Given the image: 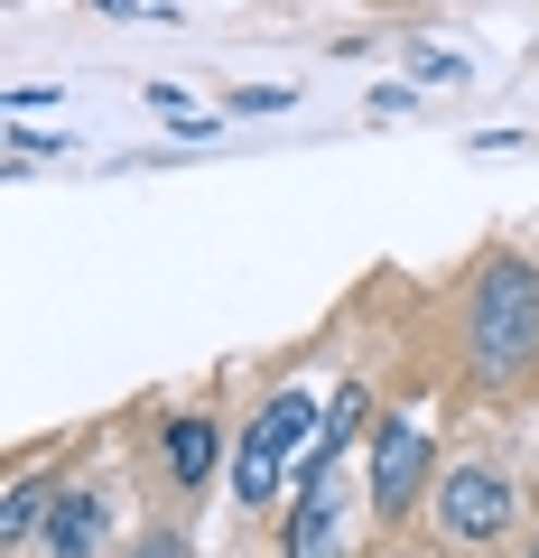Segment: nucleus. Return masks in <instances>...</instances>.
Masks as SVG:
<instances>
[{"label":"nucleus","mask_w":539,"mask_h":558,"mask_svg":"<svg viewBox=\"0 0 539 558\" xmlns=\"http://www.w3.org/2000/svg\"><path fill=\"white\" fill-rule=\"evenodd\" d=\"M465 354H475V381H493V391H512V381L539 373V270L530 260H493L475 279Z\"/></svg>","instance_id":"obj_1"},{"label":"nucleus","mask_w":539,"mask_h":558,"mask_svg":"<svg viewBox=\"0 0 539 558\" xmlns=\"http://www.w3.org/2000/svg\"><path fill=\"white\" fill-rule=\"evenodd\" d=\"M317 428H326V418L307 410L298 391L260 400V418L242 428V457H233V494H242V502H280L289 465H307V447H317Z\"/></svg>","instance_id":"obj_2"},{"label":"nucleus","mask_w":539,"mask_h":558,"mask_svg":"<svg viewBox=\"0 0 539 558\" xmlns=\"http://www.w3.org/2000/svg\"><path fill=\"white\" fill-rule=\"evenodd\" d=\"M438 521H446V539L483 549V539L512 531V484H502L493 465H456V475L438 484Z\"/></svg>","instance_id":"obj_3"},{"label":"nucleus","mask_w":539,"mask_h":558,"mask_svg":"<svg viewBox=\"0 0 539 558\" xmlns=\"http://www.w3.org/2000/svg\"><path fill=\"white\" fill-rule=\"evenodd\" d=\"M419 484H428V428H419V418H391L381 447H372V502H381V512H409Z\"/></svg>","instance_id":"obj_4"},{"label":"nucleus","mask_w":539,"mask_h":558,"mask_svg":"<svg viewBox=\"0 0 539 558\" xmlns=\"http://www.w3.org/2000/svg\"><path fill=\"white\" fill-rule=\"evenodd\" d=\"M289 558H344V484L317 475L289 512Z\"/></svg>","instance_id":"obj_5"},{"label":"nucleus","mask_w":539,"mask_h":558,"mask_svg":"<svg viewBox=\"0 0 539 558\" xmlns=\"http://www.w3.org/2000/svg\"><path fill=\"white\" fill-rule=\"evenodd\" d=\"M102 539H112V502H102V494H57V512H47V549H57V558H102Z\"/></svg>","instance_id":"obj_6"},{"label":"nucleus","mask_w":539,"mask_h":558,"mask_svg":"<svg viewBox=\"0 0 539 558\" xmlns=\"http://www.w3.org/2000/svg\"><path fill=\"white\" fill-rule=\"evenodd\" d=\"M354 428H363V381H354V391H335V410H326L317 447H307V484H317V475H335V457L354 447Z\"/></svg>","instance_id":"obj_7"},{"label":"nucleus","mask_w":539,"mask_h":558,"mask_svg":"<svg viewBox=\"0 0 539 558\" xmlns=\"http://www.w3.org/2000/svg\"><path fill=\"white\" fill-rule=\"evenodd\" d=\"M168 465H177V484H205L215 475V428L205 418H168Z\"/></svg>","instance_id":"obj_8"},{"label":"nucleus","mask_w":539,"mask_h":558,"mask_svg":"<svg viewBox=\"0 0 539 558\" xmlns=\"http://www.w3.org/2000/svg\"><path fill=\"white\" fill-rule=\"evenodd\" d=\"M47 512H57V494H47V484H20V494H10V512H0V539L47 531Z\"/></svg>","instance_id":"obj_9"},{"label":"nucleus","mask_w":539,"mask_h":558,"mask_svg":"<svg viewBox=\"0 0 539 558\" xmlns=\"http://www.w3.org/2000/svg\"><path fill=\"white\" fill-rule=\"evenodd\" d=\"M131 558H186V539H177V531H149V539H140Z\"/></svg>","instance_id":"obj_10"},{"label":"nucleus","mask_w":539,"mask_h":558,"mask_svg":"<svg viewBox=\"0 0 539 558\" xmlns=\"http://www.w3.org/2000/svg\"><path fill=\"white\" fill-rule=\"evenodd\" d=\"M530 558H539V539H530Z\"/></svg>","instance_id":"obj_11"}]
</instances>
